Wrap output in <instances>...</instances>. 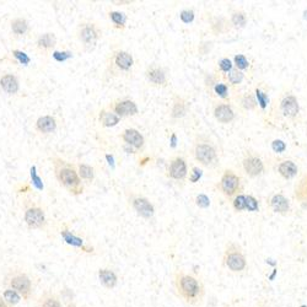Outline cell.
I'll list each match as a JSON object with an SVG mask.
<instances>
[{
  "label": "cell",
  "mask_w": 307,
  "mask_h": 307,
  "mask_svg": "<svg viewBox=\"0 0 307 307\" xmlns=\"http://www.w3.org/2000/svg\"><path fill=\"white\" fill-rule=\"evenodd\" d=\"M51 163H52L54 177L59 186H62L72 197L81 196L85 191V183L81 181L76 165L59 156H52Z\"/></svg>",
  "instance_id": "cell-1"
},
{
  "label": "cell",
  "mask_w": 307,
  "mask_h": 307,
  "mask_svg": "<svg viewBox=\"0 0 307 307\" xmlns=\"http://www.w3.org/2000/svg\"><path fill=\"white\" fill-rule=\"evenodd\" d=\"M173 284L177 295L186 304L200 306L205 295V288L198 276L183 271H177L173 276Z\"/></svg>",
  "instance_id": "cell-2"
},
{
  "label": "cell",
  "mask_w": 307,
  "mask_h": 307,
  "mask_svg": "<svg viewBox=\"0 0 307 307\" xmlns=\"http://www.w3.org/2000/svg\"><path fill=\"white\" fill-rule=\"evenodd\" d=\"M192 158L205 168H217L220 165V152L217 143L207 134H197L192 142Z\"/></svg>",
  "instance_id": "cell-3"
},
{
  "label": "cell",
  "mask_w": 307,
  "mask_h": 307,
  "mask_svg": "<svg viewBox=\"0 0 307 307\" xmlns=\"http://www.w3.org/2000/svg\"><path fill=\"white\" fill-rule=\"evenodd\" d=\"M135 64L132 53L124 49H114L106 58V70L105 74L108 79L121 78L129 74Z\"/></svg>",
  "instance_id": "cell-4"
},
{
  "label": "cell",
  "mask_w": 307,
  "mask_h": 307,
  "mask_svg": "<svg viewBox=\"0 0 307 307\" xmlns=\"http://www.w3.org/2000/svg\"><path fill=\"white\" fill-rule=\"evenodd\" d=\"M3 285L5 289H13L21 295L25 301H29L34 295L35 283L32 276L21 268H13L4 276Z\"/></svg>",
  "instance_id": "cell-5"
},
{
  "label": "cell",
  "mask_w": 307,
  "mask_h": 307,
  "mask_svg": "<svg viewBox=\"0 0 307 307\" xmlns=\"http://www.w3.org/2000/svg\"><path fill=\"white\" fill-rule=\"evenodd\" d=\"M75 36L83 47L84 52L90 53L95 51L98 42L102 38V29L95 21L84 20L76 27Z\"/></svg>",
  "instance_id": "cell-6"
},
{
  "label": "cell",
  "mask_w": 307,
  "mask_h": 307,
  "mask_svg": "<svg viewBox=\"0 0 307 307\" xmlns=\"http://www.w3.org/2000/svg\"><path fill=\"white\" fill-rule=\"evenodd\" d=\"M215 188L226 199L234 198L237 194L242 193L245 189V182L242 176L238 175L233 168H225L220 176L219 181L215 184Z\"/></svg>",
  "instance_id": "cell-7"
},
{
  "label": "cell",
  "mask_w": 307,
  "mask_h": 307,
  "mask_svg": "<svg viewBox=\"0 0 307 307\" xmlns=\"http://www.w3.org/2000/svg\"><path fill=\"white\" fill-rule=\"evenodd\" d=\"M124 198H126L128 207L139 217L144 220H151L154 217L156 212L155 205L144 194L132 188H126L124 189Z\"/></svg>",
  "instance_id": "cell-8"
},
{
  "label": "cell",
  "mask_w": 307,
  "mask_h": 307,
  "mask_svg": "<svg viewBox=\"0 0 307 307\" xmlns=\"http://www.w3.org/2000/svg\"><path fill=\"white\" fill-rule=\"evenodd\" d=\"M300 112H301L300 111V104L296 96L291 91L281 93L279 100L276 101V117L294 124L300 121Z\"/></svg>",
  "instance_id": "cell-9"
},
{
  "label": "cell",
  "mask_w": 307,
  "mask_h": 307,
  "mask_svg": "<svg viewBox=\"0 0 307 307\" xmlns=\"http://www.w3.org/2000/svg\"><path fill=\"white\" fill-rule=\"evenodd\" d=\"M224 266L231 273L240 274L247 269L248 261L242 247L235 242H230L224 251Z\"/></svg>",
  "instance_id": "cell-10"
},
{
  "label": "cell",
  "mask_w": 307,
  "mask_h": 307,
  "mask_svg": "<svg viewBox=\"0 0 307 307\" xmlns=\"http://www.w3.org/2000/svg\"><path fill=\"white\" fill-rule=\"evenodd\" d=\"M23 222L30 230H44L48 225L47 213L41 204L27 201L23 205Z\"/></svg>",
  "instance_id": "cell-11"
},
{
  "label": "cell",
  "mask_w": 307,
  "mask_h": 307,
  "mask_svg": "<svg viewBox=\"0 0 307 307\" xmlns=\"http://www.w3.org/2000/svg\"><path fill=\"white\" fill-rule=\"evenodd\" d=\"M165 176L177 186L183 187L188 182L189 176V166L186 159L181 155L172 156L166 166Z\"/></svg>",
  "instance_id": "cell-12"
},
{
  "label": "cell",
  "mask_w": 307,
  "mask_h": 307,
  "mask_svg": "<svg viewBox=\"0 0 307 307\" xmlns=\"http://www.w3.org/2000/svg\"><path fill=\"white\" fill-rule=\"evenodd\" d=\"M241 168L248 178L261 177L266 173L267 170L262 156L251 150L243 152L242 159H241Z\"/></svg>",
  "instance_id": "cell-13"
},
{
  "label": "cell",
  "mask_w": 307,
  "mask_h": 307,
  "mask_svg": "<svg viewBox=\"0 0 307 307\" xmlns=\"http://www.w3.org/2000/svg\"><path fill=\"white\" fill-rule=\"evenodd\" d=\"M144 76L149 85L154 88L165 89L167 88L170 80H168V72L166 68H163L160 64H150L147 65L144 72Z\"/></svg>",
  "instance_id": "cell-14"
},
{
  "label": "cell",
  "mask_w": 307,
  "mask_h": 307,
  "mask_svg": "<svg viewBox=\"0 0 307 307\" xmlns=\"http://www.w3.org/2000/svg\"><path fill=\"white\" fill-rule=\"evenodd\" d=\"M107 108L111 109L121 119L134 117L139 113V107H138L137 102L130 98H117V100L111 101Z\"/></svg>",
  "instance_id": "cell-15"
},
{
  "label": "cell",
  "mask_w": 307,
  "mask_h": 307,
  "mask_svg": "<svg viewBox=\"0 0 307 307\" xmlns=\"http://www.w3.org/2000/svg\"><path fill=\"white\" fill-rule=\"evenodd\" d=\"M212 114L215 121L220 124L233 123L237 117L231 102H225V101H214L213 102Z\"/></svg>",
  "instance_id": "cell-16"
},
{
  "label": "cell",
  "mask_w": 307,
  "mask_h": 307,
  "mask_svg": "<svg viewBox=\"0 0 307 307\" xmlns=\"http://www.w3.org/2000/svg\"><path fill=\"white\" fill-rule=\"evenodd\" d=\"M189 102L187 98L183 96L178 95V93H173L172 98H171V106H170V119L171 121H181L187 114L189 113Z\"/></svg>",
  "instance_id": "cell-17"
},
{
  "label": "cell",
  "mask_w": 307,
  "mask_h": 307,
  "mask_svg": "<svg viewBox=\"0 0 307 307\" xmlns=\"http://www.w3.org/2000/svg\"><path fill=\"white\" fill-rule=\"evenodd\" d=\"M119 139L123 142V144L133 147L138 152L144 151L145 146H146V140H145L144 135L135 128H126L119 135Z\"/></svg>",
  "instance_id": "cell-18"
},
{
  "label": "cell",
  "mask_w": 307,
  "mask_h": 307,
  "mask_svg": "<svg viewBox=\"0 0 307 307\" xmlns=\"http://www.w3.org/2000/svg\"><path fill=\"white\" fill-rule=\"evenodd\" d=\"M58 44L57 35L54 32H43L35 41V48L42 55L52 54Z\"/></svg>",
  "instance_id": "cell-19"
},
{
  "label": "cell",
  "mask_w": 307,
  "mask_h": 307,
  "mask_svg": "<svg viewBox=\"0 0 307 307\" xmlns=\"http://www.w3.org/2000/svg\"><path fill=\"white\" fill-rule=\"evenodd\" d=\"M268 207L275 214L288 217L291 213L290 200L283 193H273L268 198Z\"/></svg>",
  "instance_id": "cell-20"
},
{
  "label": "cell",
  "mask_w": 307,
  "mask_h": 307,
  "mask_svg": "<svg viewBox=\"0 0 307 307\" xmlns=\"http://www.w3.org/2000/svg\"><path fill=\"white\" fill-rule=\"evenodd\" d=\"M60 236H62L63 240L65 241V243H68V245L72 246V247L79 248V250H81L85 253H95V250H93L92 246L88 245V243L84 241V238L75 235L67 225H63V226L60 227Z\"/></svg>",
  "instance_id": "cell-21"
},
{
  "label": "cell",
  "mask_w": 307,
  "mask_h": 307,
  "mask_svg": "<svg viewBox=\"0 0 307 307\" xmlns=\"http://www.w3.org/2000/svg\"><path fill=\"white\" fill-rule=\"evenodd\" d=\"M58 129V119L52 114H44L37 118L35 122V130L38 134L44 135H52L57 132Z\"/></svg>",
  "instance_id": "cell-22"
},
{
  "label": "cell",
  "mask_w": 307,
  "mask_h": 307,
  "mask_svg": "<svg viewBox=\"0 0 307 307\" xmlns=\"http://www.w3.org/2000/svg\"><path fill=\"white\" fill-rule=\"evenodd\" d=\"M0 90L9 96L20 92V79L14 72H5L0 76Z\"/></svg>",
  "instance_id": "cell-23"
},
{
  "label": "cell",
  "mask_w": 307,
  "mask_h": 307,
  "mask_svg": "<svg viewBox=\"0 0 307 307\" xmlns=\"http://www.w3.org/2000/svg\"><path fill=\"white\" fill-rule=\"evenodd\" d=\"M275 171L283 180L290 181V180H294L299 173V166L295 163V161L284 159V160H279L276 163Z\"/></svg>",
  "instance_id": "cell-24"
},
{
  "label": "cell",
  "mask_w": 307,
  "mask_h": 307,
  "mask_svg": "<svg viewBox=\"0 0 307 307\" xmlns=\"http://www.w3.org/2000/svg\"><path fill=\"white\" fill-rule=\"evenodd\" d=\"M10 31L15 38H23L31 32V25L26 18L16 16L10 21Z\"/></svg>",
  "instance_id": "cell-25"
},
{
  "label": "cell",
  "mask_w": 307,
  "mask_h": 307,
  "mask_svg": "<svg viewBox=\"0 0 307 307\" xmlns=\"http://www.w3.org/2000/svg\"><path fill=\"white\" fill-rule=\"evenodd\" d=\"M236 104H237L238 108L243 112H257L259 108L254 92H252V91H246V92L240 93L236 97Z\"/></svg>",
  "instance_id": "cell-26"
},
{
  "label": "cell",
  "mask_w": 307,
  "mask_h": 307,
  "mask_svg": "<svg viewBox=\"0 0 307 307\" xmlns=\"http://www.w3.org/2000/svg\"><path fill=\"white\" fill-rule=\"evenodd\" d=\"M209 30L214 36H221V35H225L231 31L233 27L230 25V21L227 18H225V16H214L209 21Z\"/></svg>",
  "instance_id": "cell-27"
},
{
  "label": "cell",
  "mask_w": 307,
  "mask_h": 307,
  "mask_svg": "<svg viewBox=\"0 0 307 307\" xmlns=\"http://www.w3.org/2000/svg\"><path fill=\"white\" fill-rule=\"evenodd\" d=\"M210 97L217 98V101H225V102H230L231 97H230V86L222 80L221 75H220L219 80L215 83L212 90L208 92Z\"/></svg>",
  "instance_id": "cell-28"
},
{
  "label": "cell",
  "mask_w": 307,
  "mask_h": 307,
  "mask_svg": "<svg viewBox=\"0 0 307 307\" xmlns=\"http://www.w3.org/2000/svg\"><path fill=\"white\" fill-rule=\"evenodd\" d=\"M294 198L301 205L302 209L307 210V173L302 176L295 184Z\"/></svg>",
  "instance_id": "cell-29"
},
{
  "label": "cell",
  "mask_w": 307,
  "mask_h": 307,
  "mask_svg": "<svg viewBox=\"0 0 307 307\" xmlns=\"http://www.w3.org/2000/svg\"><path fill=\"white\" fill-rule=\"evenodd\" d=\"M98 280L101 285L106 289H114L118 284V275L114 271L109 268H100L98 269Z\"/></svg>",
  "instance_id": "cell-30"
},
{
  "label": "cell",
  "mask_w": 307,
  "mask_h": 307,
  "mask_svg": "<svg viewBox=\"0 0 307 307\" xmlns=\"http://www.w3.org/2000/svg\"><path fill=\"white\" fill-rule=\"evenodd\" d=\"M98 122L105 128H112V126H116L121 122V118L117 114H114L109 108L104 107L98 112Z\"/></svg>",
  "instance_id": "cell-31"
},
{
  "label": "cell",
  "mask_w": 307,
  "mask_h": 307,
  "mask_svg": "<svg viewBox=\"0 0 307 307\" xmlns=\"http://www.w3.org/2000/svg\"><path fill=\"white\" fill-rule=\"evenodd\" d=\"M230 25L235 30H242L247 26L248 23V15L242 9H236L230 15Z\"/></svg>",
  "instance_id": "cell-32"
},
{
  "label": "cell",
  "mask_w": 307,
  "mask_h": 307,
  "mask_svg": "<svg viewBox=\"0 0 307 307\" xmlns=\"http://www.w3.org/2000/svg\"><path fill=\"white\" fill-rule=\"evenodd\" d=\"M38 307H63V300L58 294L47 291L38 299Z\"/></svg>",
  "instance_id": "cell-33"
},
{
  "label": "cell",
  "mask_w": 307,
  "mask_h": 307,
  "mask_svg": "<svg viewBox=\"0 0 307 307\" xmlns=\"http://www.w3.org/2000/svg\"><path fill=\"white\" fill-rule=\"evenodd\" d=\"M107 14H108V18L112 22V26L114 30H118V31L126 30V22H128V16L126 14L117 10H109Z\"/></svg>",
  "instance_id": "cell-34"
},
{
  "label": "cell",
  "mask_w": 307,
  "mask_h": 307,
  "mask_svg": "<svg viewBox=\"0 0 307 307\" xmlns=\"http://www.w3.org/2000/svg\"><path fill=\"white\" fill-rule=\"evenodd\" d=\"M78 167V172L79 176H80L81 181L86 184H91L93 181H95V177H96V172H95V168L92 167L91 165L85 163H79L76 165Z\"/></svg>",
  "instance_id": "cell-35"
},
{
  "label": "cell",
  "mask_w": 307,
  "mask_h": 307,
  "mask_svg": "<svg viewBox=\"0 0 307 307\" xmlns=\"http://www.w3.org/2000/svg\"><path fill=\"white\" fill-rule=\"evenodd\" d=\"M221 78L227 85L236 88V86L241 85V84L243 83V80H245V72L234 68V69L231 70V72H227V74L221 75Z\"/></svg>",
  "instance_id": "cell-36"
},
{
  "label": "cell",
  "mask_w": 307,
  "mask_h": 307,
  "mask_svg": "<svg viewBox=\"0 0 307 307\" xmlns=\"http://www.w3.org/2000/svg\"><path fill=\"white\" fill-rule=\"evenodd\" d=\"M254 96L257 102H258L259 108H261L262 111H266V108L268 107L269 104V95L267 89L263 88L262 85H258L254 89Z\"/></svg>",
  "instance_id": "cell-37"
},
{
  "label": "cell",
  "mask_w": 307,
  "mask_h": 307,
  "mask_svg": "<svg viewBox=\"0 0 307 307\" xmlns=\"http://www.w3.org/2000/svg\"><path fill=\"white\" fill-rule=\"evenodd\" d=\"M234 68L235 67H234V63L231 62V59L224 57V58H221V59L217 60V69H215V72H217L219 75H225L229 72H231Z\"/></svg>",
  "instance_id": "cell-38"
},
{
  "label": "cell",
  "mask_w": 307,
  "mask_h": 307,
  "mask_svg": "<svg viewBox=\"0 0 307 307\" xmlns=\"http://www.w3.org/2000/svg\"><path fill=\"white\" fill-rule=\"evenodd\" d=\"M1 296L4 297V300H5L9 305H11V306L14 307H15L21 300H23L22 297H21V295L13 289H5L3 291V295H1Z\"/></svg>",
  "instance_id": "cell-39"
},
{
  "label": "cell",
  "mask_w": 307,
  "mask_h": 307,
  "mask_svg": "<svg viewBox=\"0 0 307 307\" xmlns=\"http://www.w3.org/2000/svg\"><path fill=\"white\" fill-rule=\"evenodd\" d=\"M231 207L236 213H243L246 210V194L240 193L231 199Z\"/></svg>",
  "instance_id": "cell-40"
},
{
  "label": "cell",
  "mask_w": 307,
  "mask_h": 307,
  "mask_svg": "<svg viewBox=\"0 0 307 307\" xmlns=\"http://www.w3.org/2000/svg\"><path fill=\"white\" fill-rule=\"evenodd\" d=\"M234 67H235L236 69L245 72L246 70L250 69L251 63L245 54H236L235 57H234Z\"/></svg>",
  "instance_id": "cell-41"
},
{
  "label": "cell",
  "mask_w": 307,
  "mask_h": 307,
  "mask_svg": "<svg viewBox=\"0 0 307 307\" xmlns=\"http://www.w3.org/2000/svg\"><path fill=\"white\" fill-rule=\"evenodd\" d=\"M11 55L15 59V62H18L21 65H25V67H27L31 63V57L27 53L20 51V49H13L11 51Z\"/></svg>",
  "instance_id": "cell-42"
},
{
  "label": "cell",
  "mask_w": 307,
  "mask_h": 307,
  "mask_svg": "<svg viewBox=\"0 0 307 307\" xmlns=\"http://www.w3.org/2000/svg\"><path fill=\"white\" fill-rule=\"evenodd\" d=\"M74 57V53L72 51H54L52 53V58L55 60L57 63H65L68 60H70Z\"/></svg>",
  "instance_id": "cell-43"
},
{
  "label": "cell",
  "mask_w": 307,
  "mask_h": 307,
  "mask_svg": "<svg viewBox=\"0 0 307 307\" xmlns=\"http://www.w3.org/2000/svg\"><path fill=\"white\" fill-rule=\"evenodd\" d=\"M246 210L251 213H255L259 210V201L252 194L246 196Z\"/></svg>",
  "instance_id": "cell-44"
},
{
  "label": "cell",
  "mask_w": 307,
  "mask_h": 307,
  "mask_svg": "<svg viewBox=\"0 0 307 307\" xmlns=\"http://www.w3.org/2000/svg\"><path fill=\"white\" fill-rule=\"evenodd\" d=\"M194 18H196V13H194L193 9L187 8L182 9V10L180 11V20L183 23H186V25H189V23L193 22Z\"/></svg>",
  "instance_id": "cell-45"
},
{
  "label": "cell",
  "mask_w": 307,
  "mask_h": 307,
  "mask_svg": "<svg viewBox=\"0 0 307 307\" xmlns=\"http://www.w3.org/2000/svg\"><path fill=\"white\" fill-rule=\"evenodd\" d=\"M194 203H196V205L199 209H208V208L210 207L209 197L204 193L197 194L196 198H194Z\"/></svg>",
  "instance_id": "cell-46"
},
{
  "label": "cell",
  "mask_w": 307,
  "mask_h": 307,
  "mask_svg": "<svg viewBox=\"0 0 307 307\" xmlns=\"http://www.w3.org/2000/svg\"><path fill=\"white\" fill-rule=\"evenodd\" d=\"M203 176V172L199 167L197 166H192V168L189 170V176H188V182L189 183H197Z\"/></svg>",
  "instance_id": "cell-47"
},
{
  "label": "cell",
  "mask_w": 307,
  "mask_h": 307,
  "mask_svg": "<svg viewBox=\"0 0 307 307\" xmlns=\"http://www.w3.org/2000/svg\"><path fill=\"white\" fill-rule=\"evenodd\" d=\"M31 178H32V182H34L35 187H36L37 189H43V183H42V180L39 178V176L37 175L36 166H32L31 167Z\"/></svg>",
  "instance_id": "cell-48"
},
{
  "label": "cell",
  "mask_w": 307,
  "mask_h": 307,
  "mask_svg": "<svg viewBox=\"0 0 307 307\" xmlns=\"http://www.w3.org/2000/svg\"><path fill=\"white\" fill-rule=\"evenodd\" d=\"M213 48V42L210 41H203L198 47V52L200 55H205L212 51Z\"/></svg>",
  "instance_id": "cell-49"
},
{
  "label": "cell",
  "mask_w": 307,
  "mask_h": 307,
  "mask_svg": "<svg viewBox=\"0 0 307 307\" xmlns=\"http://www.w3.org/2000/svg\"><path fill=\"white\" fill-rule=\"evenodd\" d=\"M287 144H285L283 140H279V139H275L273 140V143H271V149H273V151L275 152H284L285 150H287Z\"/></svg>",
  "instance_id": "cell-50"
},
{
  "label": "cell",
  "mask_w": 307,
  "mask_h": 307,
  "mask_svg": "<svg viewBox=\"0 0 307 307\" xmlns=\"http://www.w3.org/2000/svg\"><path fill=\"white\" fill-rule=\"evenodd\" d=\"M123 149L126 150V151L128 152V154H138L137 150H134V149H133V147L128 146V145H126V144H123Z\"/></svg>",
  "instance_id": "cell-51"
},
{
  "label": "cell",
  "mask_w": 307,
  "mask_h": 307,
  "mask_svg": "<svg viewBox=\"0 0 307 307\" xmlns=\"http://www.w3.org/2000/svg\"><path fill=\"white\" fill-rule=\"evenodd\" d=\"M0 307H14V306L9 305L8 302H6L5 300H4V297L1 296V295H0Z\"/></svg>",
  "instance_id": "cell-52"
},
{
  "label": "cell",
  "mask_w": 307,
  "mask_h": 307,
  "mask_svg": "<svg viewBox=\"0 0 307 307\" xmlns=\"http://www.w3.org/2000/svg\"><path fill=\"white\" fill-rule=\"evenodd\" d=\"M176 135L175 134H172V137H171V145H172V146H175L176 145Z\"/></svg>",
  "instance_id": "cell-53"
},
{
  "label": "cell",
  "mask_w": 307,
  "mask_h": 307,
  "mask_svg": "<svg viewBox=\"0 0 307 307\" xmlns=\"http://www.w3.org/2000/svg\"><path fill=\"white\" fill-rule=\"evenodd\" d=\"M275 274H276V271H274V273L271 274V278H269V279H271V280H274V278H275Z\"/></svg>",
  "instance_id": "cell-54"
},
{
  "label": "cell",
  "mask_w": 307,
  "mask_h": 307,
  "mask_svg": "<svg viewBox=\"0 0 307 307\" xmlns=\"http://www.w3.org/2000/svg\"><path fill=\"white\" fill-rule=\"evenodd\" d=\"M300 307H307V305H301V306Z\"/></svg>",
  "instance_id": "cell-55"
},
{
  "label": "cell",
  "mask_w": 307,
  "mask_h": 307,
  "mask_svg": "<svg viewBox=\"0 0 307 307\" xmlns=\"http://www.w3.org/2000/svg\"><path fill=\"white\" fill-rule=\"evenodd\" d=\"M306 135H307V121H306Z\"/></svg>",
  "instance_id": "cell-56"
}]
</instances>
